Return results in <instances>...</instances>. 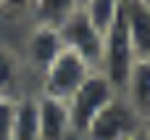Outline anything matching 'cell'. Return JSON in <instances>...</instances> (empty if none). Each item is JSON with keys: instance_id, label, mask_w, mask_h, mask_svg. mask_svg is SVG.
I'll return each mask as SVG.
<instances>
[{"instance_id": "obj_1", "label": "cell", "mask_w": 150, "mask_h": 140, "mask_svg": "<svg viewBox=\"0 0 150 140\" xmlns=\"http://www.w3.org/2000/svg\"><path fill=\"white\" fill-rule=\"evenodd\" d=\"M116 95H119L116 85H113L100 69H92V71L87 74V79H84V82L69 95V101H66L69 116H71V127H74L76 138L84 135V130H87V124L95 119V114H98L103 106H108Z\"/></svg>"}, {"instance_id": "obj_2", "label": "cell", "mask_w": 150, "mask_h": 140, "mask_svg": "<svg viewBox=\"0 0 150 140\" xmlns=\"http://www.w3.org/2000/svg\"><path fill=\"white\" fill-rule=\"evenodd\" d=\"M142 130V116L132 109V103L119 93L108 106H103L95 119L87 124L84 140H127Z\"/></svg>"}, {"instance_id": "obj_3", "label": "cell", "mask_w": 150, "mask_h": 140, "mask_svg": "<svg viewBox=\"0 0 150 140\" xmlns=\"http://www.w3.org/2000/svg\"><path fill=\"white\" fill-rule=\"evenodd\" d=\"M132 64H134V50H132L129 32H127V24H124V11H119L116 19L111 21V26L103 34V61H100V71L121 93L124 85H127V77H129Z\"/></svg>"}, {"instance_id": "obj_4", "label": "cell", "mask_w": 150, "mask_h": 140, "mask_svg": "<svg viewBox=\"0 0 150 140\" xmlns=\"http://www.w3.org/2000/svg\"><path fill=\"white\" fill-rule=\"evenodd\" d=\"M92 71V66L76 56L74 50L63 48L61 56L40 74V95H50L58 101H69V95L87 79V74Z\"/></svg>"}, {"instance_id": "obj_5", "label": "cell", "mask_w": 150, "mask_h": 140, "mask_svg": "<svg viewBox=\"0 0 150 140\" xmlns=\"http://www.w3.org/2000/svg\"><path fill=\"white\" fill-rule=\"evenodd\" d=\"M61 50H63L61 29L53 26V24H45V21H34L32 19V26L26 29V37H24L21 64L40 77L61 56Z\"/></svg>"}, {"instance_id": "obj_6", "label": "cell", "mask_w": 150, "mask_h": 140, "mask_svg": "<svg viewBox=\"0 0 150 140\" xmlns=\"http://www.w3.org/2000/svg\"><path fill=\"white\" fill-rule=\"evenodd\" d=\"M61 37H63V48L74 50L76 56H82L92 69H100L103 61V32L84 16V11H74L61 26Z\"/></svg>"}, {"instance_id": "obj_7", "label": "cell", "mask_w": 150, "mask_h": 140, "mask_svg": "<svg viewBox=\"0 0 150 140\" xmlns=\"http://www.w3.org/2000/svg\"><path fill=\"white\" fill-rule=\"evenodd\" d=\"M37 109H40V140H76L66 101L37 93Z\"/></svg>"}, {"instance_id": "obj_8", "label": "cell", "mask_w": 150, "mask_h": 140, "mask_svg": "<svg viewBox=\"0 0 150 140\" xmlns=\"http://www.w3.org/2000/svg\"><path fill=\"white\" fill-rule=\"evenodd\" d=\"M121 11H124V24L129 32L134 58H150V3L124 0Z\"/></svg>"}, {"instance_id": "obj_9", "label": "cell", "mask_w": 150, "mask_h": 140, "mask_svg": "<svg viewBox=\"0 0 150 140\" xmlns=\"http://www.w3.org/2000/svg\"><path fill=\"white\" fill-rule=\"evenodd\" d=\"M121 95L132 103V109L142 119L150 116V58H134Z\"/></svg>"}, {"instance_id": "obj_10", "label": "cell", "mask_w": 150, "mask_h": 140, "mask_svg": "<svg viewBox=\"0 0 150 140\" xmlns=\"http://www.w3.org/2000/svg\"><path fill=\"white\" fill-rule=\"evenodd\" d=\"M11 140H40L37 93L34 95H18V101H16V119H13V138Z\"/></svg>"}, {"instance_id": "obj_11", "label": "cell", "mask_w": 150, "mask_h": 140, "mask_svg": "<svg viewBox=\"0 0 150 140\" xmlns=\"http://www.w3.org/2000/svg\"><path fill=\"white\" fill-rule=\"evenodd\" d=\"M79 0H34L32 5V19L34 21H45L53 26H61L74 11H79Z\"/></svg>"}, {"instance_id": "obj_12", "label": "cell", "mask_w": 150, "mask_h": 140, "mask_svg": "<svg viewBox=\"0 0 150 140\" xmlns=\"http://www.w3.org/2000/svg\"><path fill=\"white\" fill-rule=\"evenodd\" d=\"M18 77H21V56L0 42V95H18Z\"/></svg>"}, {"instance_id": "obj_13", "label": "cell", "mask_w": 150, "mask_h": 140, "mask_svg": "<svg viewBox=\"0 0 150 140\" xmlns=\"http://www.w3.org/2000/svg\"><path fill=\"white\" fill-rule=\"evenodd\" d=\"M121 3H124V0H84V3H82V11H84V16L105 34V29L111 26V21H113L116 13L121 11Z\"/></svg>"}, {"instance_id": "obj_14", "label": "cell", "mask_w": 150, "mask_h": 140, "mask_svg": "<svg viewBox=\"0 0 150 140\" xmlns=\"http://www.w3.org/2000/svg\"><path fill=\"white\" fill-rule=\"evenodd\" d=\"M16 101H18V95H0V140H11L13 138Z\"/></svg>"}, {"instance_id": "obj_15", "label": "cell", "mask_w": 150, "mask_h": 140, "mask_svg": "<svg viewBox=\"0 0 150 140\" xmlns=\"http://www.w3.org/2000/svg\"><path fill=\"white\" fill-rule=\"evenodd\" d=\"M3 16L0 19H16V16H29L32 13V0H0Z\"/></svg>"}, {"instance_id": "obj_16", "label": "cell", "mask_w": 150, "mask_h": 140, "mask_svg": "<svg viewBox=\"0 0 150 140\" xmlns=\"http://www.w3.org/2000/svg\"><path fill=\"white\" fill-rule=\"evenodd\" d=\"M127 140H150V138L145 135V130H140V132H134L132 138H127Z\"/></svg>"}, {"instance_id": "obj_17", "label": "cell", "mask_w": 150, "mask_h": 140, "mask_svg": "<svg viewBox=\"0 0 150 140\" xmlns=\"http://www.w3.org/2000/svg\"><path fill=\"white\" fill-rule=\"evenodd\" d=\"M142 130H145V135L150 138V116H145V119H142Z\"/></svg>"}, {"instance_id": "obj_18", "label": "cell", "mask_w": 150, "mask_h": 140, "mask_svg": "<svg viewBox=\"0 0 150 140\" xmlns=\"http://www.w3.org/2000/svg\"><path fill=\"white\" fill-rule=\"evenodd\" d=\"M0 16H3V8H0Z\"/></svg>"}, {"instance_id": "obj_19", "label": "cell", "mask_w": 150, "mask_h": 140, "mask_svg": "<svg viewBox=\"0 0 150 140\" xmlns=\"http://www.w3.org/2000/svg\"><path fill=\"white\" fill-rule=\"evenodd\" d=\"M82 3H84V0H79V5H82Z\"/></svg>"}, {"instance_id": "obj_20", "label": "cell", "mask_w": 150, "mask_h": 140, "mask_svg": "<svg viewBox=\"0 0 150 140\" xmlns=\"http://www.w3.org/2000/svg\"><path fill=\"white\" fill-rule=\"evenodd\" d=\"M32 5H34V0H32Z\"/></svg>"}, {"instance_id": "obj_21", "label": "cell", "mask_w": 150, "mask_h": 140, "mask_svg": "<svg viewBox=\"0 0 150 140\" xmlns=\"http://www.w3.org/2000/svg\"><path fill=\"white\" fill-rule=\"evenodd\" d=\"M145 3H150V0H145Z\"/></svg>"}]
</instances>
